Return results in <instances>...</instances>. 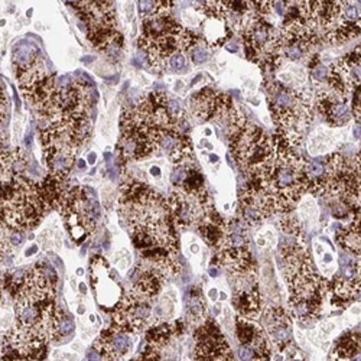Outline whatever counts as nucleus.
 I'll return each instance as SVG.
<instances>
[{
  "label": "nucleus",
  "mask_w": 361,
  "mask_h": 361,
  "mask_svg": "<svg viewBox=\"0 0 361 361\" xmlns=\"http://www.w3.org/2000/svg\"><path fill=\"white\" fill-rule=\"evenodd\" d=\"M92 60H93L92 57H84V58H83V61H84L85 64H88V62H90V61H92Z\"/></svg>",
  "instance_id": "4c0bfd02"
},
{
  "label": "nucleus",
  "mask_w": 361,
  "mask_h": 361,
  "mask_svg": "<svg viewBox=\"0 0 361 361\" xmlns=\"http://www.w3.org/2000/svg\"><path fill=\"white\" fill-rule=\"evenodd\" d=\"M167 64L171 67L172 71L179 72V71H183V69L185 68V65H187V58H185V56H184L183 52H175L174 56L169 57V60H168Z\"/></svg>",
  "instance_id": "393cba45"
},
{
  "label": "nucleus",
  "mask_w": 361,
  "mask_h": 361,
  "mask_svg": "<svg viewBox=\"0 0 361 361\" xmlns=\"http://www.w3.org/2000/svg\"><path fill=\"white\" fill-rule=\"evenodd\" d=\"M0 299H2V287H0Z\"/></svg>",
  "instance_id": "79ce46f5"
},
{
  "label": "nucleus",
  "mask_w": 361,
  "mask_h": 361,
  "mask_svg": "<svg viewBox=\"0 0 361 361\" xmlns=\"http://www.w3.org/2000/svg\"><path fill=\"white\" fill-rule=\"evenodd\" d=\"M78 168L80 169H85V160H83V159L78 160Z\"/></svg>",
  "instance_id": "c9c22d12"
},
{
  "label": "nucleus",
  "mask_w": 361,
  "mask_h": 361,
  "mask_svg": "<svg viewBox=\"0 0 361 361\" xmlns=\"http://www.w3.org/2000/svg\"><path fill=\"white\" fill-rule=\"evenodd\" d=\"M210 160L211 162H217V160H219V158H217L215 155H210Z\"/></svg>",
  "instance_id": "e433bc0d"
},
{
  "label": "nucleus",
  "mask_w": 361,
  "mask_h": 361,
  "mask_svg": "<svg viewBox=\"0 0 361 361\" xmlns=\"http://www.w3.org/2000/svg\"><path fill=\"white\" fill-rule=\"evenodd\" d=\"M96 159H97V156H96V153H90V156H88V162H90V164H94V162H96Z\"/></svg>",
  "instance_id": "473e14b6"
},
{
  "label": "nucleus",
  "mask_w": 361,
  "mask_h": 361,
  "mask_svg": "<svg viewBox=\"0 0 361 361\" xmlns=\"http://www.w3.org/2000/svg\"><path fill=\"white\" fill-rule=\"evenodd\" d=\"M158 148L164 151L174 164H180L191 153L190 139L185 136V133L179 132L176 128L160 132Z\"/></svg>",
  "instance_id": "f8f14e48"
},
{
  "label": "nucleus",
  "mask_w": 361,
  "mask_h": 361,
  "mask_svg": "<svg viewBox=\"0 0 361 361\" xmlns=\"http://www.w3.org/2000/svg\"><path fill=\"white\" fill-rule=\"evenodd\" d=\"M185 306L188 314L192 317V319H201L205 317V302L201 295L200 287H191L185 295Z\"/></svg>",
  "instance_id": "4be33fe9"
},
{
  "label": "nucleus",
  "mask_w": 361,
  "mask_h": 361,
  "mask_svg": "<svg viewBox=\"0 0 361 361\" xmlns=\"http://www.w3.org/2000/svg\"><path fill=\"white\" fill-rule=\"evenodd\" d=\"M195 361H233L228 342L214 319H207L194 334Z\"/></svg>",
  "instance_id": "6e6552de"
},
{
  "label": "nucleus",
  "mask_w": 361,
  "mask_h": 361,
  "mask_svg": "<svg viewBox=\"0 0 361 361\" xmlns=\"http://www.w3.org/2000/svg\"><path fill=\"white\" fill-rule=\"evenodd\" d=\"M287 361H302V358H291V360H287Z\"/></svg>",
  "instance_id": "a19ab883"
},
{
  "label": "nucleus",
  "mask_w": 361,
  "mask_h": 361,
  "mask_svg": "<svg viewBox=\"0 0 361 361\" xmlns=\"http://www.w3.org/2000/svg\"><path fill=\"white\" fill-rule=\"evenodd\" d=\"M337 242L342 249L360 256V211L354 212L353 221L347 227L338 231Z\"/></svg>",
  "instance_id": "a211bd4d"
},
{
  "label": "nucleus",
  "mask_w": 361,
  "mask_h": 361,
  "mask_svg": "<svg viewBox=\"0 0 361 361\" xmlns=\"http://www.w3.org/2000/svg\"><path fill=\"white\" fill-rule=\"evenodd\" d=\"M239 358L240 361H270L272 349H270V341L263 328H260L246 344H240Z\"/></svg>",
  "instance_id": "4468645a"
},
{
  "label": "nucleus",
  "mask_w": 361,
  "mask_h": 361,
  "mask_svg": "<svg viewBox=\"0 0 361 361\" xmlns=\"http://www.w3.org/2000/svg\"><path fill=\"white\" fill-rule=\"evenodd\" d=\"M221 101V94L215 93L212 88L204 87L195 93L191 99V107L194 115L200 120H210L215 116Z\"/></svg>",
  "instance_id": "2eb2a0df"
},
{
  "label": "nucleus",
  "mask_w": 361,
  "mask_h": 361,
  "mask_svg": "<svg viewBox=\"0 0 361 361\" xmlns=\"http://www.w3.org/2000/svg\"><path fill=\"white\" fill-rule=\"evenodd\" d=\"M192 60L195 64H204L208 60V51L200 47H195L192 49Z\"/></svg>",
  "instance_id": "cd10ccee"
},
{
  "label": "nucleus",
  "mask_w": 361,
  "mask_h": 361,
  "mask_svg": "<svg viewBox=\"0 0 361 361\" xmlns=\"http://www.w3.org/2000/svg\"><path fill=\"white\" fill-rule=\"evenodd\" d=\"M269 103L279 131H296V126L312 117L311 106L302 93L282 83H275L269 90Z\"/></svg>",
  "instance_id": "423d86ee"
},
{
  "label": "nucleus",
  "mask_w": 361,
  "mask_h": 361,
  "mask_svg": "<svg viewBox=\"0 0 361 361\" xmlns=\"http://www.w3.org/2000/svg\"><path fill=\"white\" fill-rule=\"evenodd\" d=\"M36 251H38V246L33 244V246H31V247H29V249L25 251V256H26V258H31L32 255H35Z\"/></svg>",
  "instance_id": "c756f323"
},
{
  "label": "nucleus",
  "mask_w": 361,
  "mask_h": 361,
  "mask_svg": "<svg viewBox=\"0 0 361 361\" xmlns=\"http://www.w3.org/2000/svg\"><path fill=\"white\" fill-rule=\"evenodd\" d=\"M5 106H6V99H5V93L2 87H0V121L3 119V112H5Z\"/></svg>",
  "instance_id": "c85d7f7f"
},
{
  "label": "nucleus",
  "mask_w": 361,
  "mask_h": 361,
  "mask_svg": "<svg viewBox=\"0 0 361 361\" xmlns=\"http://www.w3.org/2000/svg\"><path fill=\"white\" fill-rule=\"evenodd\" d=\"M57 205L74 242L81 243L90 233L94 231L100 217V205L92 188L76 187L64 191Z\"/></svg>",
  "instance_id": "20e7f679"
},
{
  "label": "nucleus",
  "mask_w": 361,
  "mask_h": 361,
  "mask_svg": "<svg viewBox=\"0 0 361 361\" xmlns=\"http://www.w3.org/2000/svg\"><path fill=\"white\" fill-rule=\"evenodd\" d=\"M120 210L137 249L144 251L160 247L178 255L171 207L159 192L146 184L129 180L121 190Z\"/></svg>",
  "instance_id": "f257e3e1"
},
{
  "label": "nucleus",
  "mask_w": 361,
  "mask_h": 361,
  "mask_svg": "<svg viewBox=\"0 0 361 361\" xmlns=\"http://www.w3.org/2000/svg\"><path fill=\"white\" fill-rule=\"evenodd\" d=\"M230 142L234 159L247 172L266 164L275 155L272 139L258 126L244 124L242 129L230 136Z\"/></svg>",
  "instance_id": "39448f33"
},
{
  "label": "nucleus",
  "mask_w": 361,
  "mask_h": 361,
  "mask_svg": "<svg viewBox=\"0 0 361 361\" xmlns=\"http://www.w3.org/2000/svg\"><path fill=\"white\" fill-rule=\"evenodd\" d=\"M167 9H172V2H162V0H142L137 3V10L143 19H148Z\"/></svg>",
  "instance_id": "b1692460"
},
{
  "label": "nucleus",
  "mask_w": 361,
  "mask_h": 361,
  "mask_svg": "<svg viewBox=\"0 0 361 361\" xmlns=\"http://www.w3.org/2000/svg\"><path fill=\"white\" fill-rule=\"evenodd\" d=\"M208 274H210V276H212V278H215V276H219V270H217V267H210L208 269Z\"/></svg>",
  "instance_id": "7c9ffc66"
},
{
  "label": "nucleus",
  "mask_w": 361,
  "mask_h": 361,
  "mask_svg": "<svg viewBox=\"0 0 361 361\" xmlns=\"http://www.w3.org/2000/svg\"><path fill=\"white\" fill-rule=\"evenodd\" d=\"M187 172H188V165H178L171 176V183L175 185V188H179L180 185L184 184V180L187 178Z\"/></svg>",
  "instance_id": "a878e982"
},
{
  "label": "nucleus",
  "mask_w": 361,
  "mask_h": 361,
  "mask_svg": "<svg viewBox=\"0 0 361 361\" xmlns=\"http://www.w3.org/2000/svg\"><path fill=\"white\" fill-rule=\"evenodd\" d=\"M74 327H76V324H74V319H72V317H69L68 314H64L60 308L57 318H56V322H53L52 338L53 339L65 338L69 334H72V331H74Z\"/></svg>",
  "instance_id": "5701e85b"
},
{
  "label": "nucleus",
  "mask_w": 361,
  "mask_h": 361,
  "mask_svg": "<svg viewBox=\"0 0 361 361\" xmlns=\"http://www.w3.org/2000/svg\"><path fill=\"white\" fill-rule=\"evenodd\" d=\"M328 72H330V69L325 67L324 64H317V65H314L312 67V71H311V76H312V78L315 80V81H318V83H322L324 80H327V77H328Z\"/></svg>",
  "instance_id": "bb28decb"
},
{
  "label": "nucleus",
  "mask_w": 361,
  "mask_h": 361,
  "mask_svg": "<svg viewBox=\"0 0 361 361\" xmlns=\"http://www.w3.org/2000/svg\"><path fill=\"white\" fill-rule=\"evenodd\" d=\"M151 301L152 299L136 292L135 289L124 294L115 310L112 328L128 334H136L146 328L152 317Z\"/></svg>",
  "instance_id": "0eeeda50"
},
{
  "label": "nucleus",
  "mask_w": 361,
  "mask_h": 361,
  "mask_svg": "<svg viewBox=\"0 0 361 361\" xmlns=\"http://www.w3.org/2000/svg\"><path fill=\"white\" fill-rule=\"evenodd\" d=\"M210 296L212 298V299H215V291H211V294H210Z\"/></svg>",
  "instance_id": "58836bf2"
},
{
  "label": "nucleus",
  "mask_w": 361,
  "mask_h": 361,
  "mask_svg": "<svg viewBox=\"0 0 361 361\" xmlns=\"http://www.w3.org/2000/svg\"><path fill=\"white\" fill-rule=\"evenodd\" d=\"M25 242L24 231L15 230L0 220V255H8L12 249L19 247Z\"/></svg>",
  "instance_id": "aec40b11"
},
{
  "label": "nucleus",
  "mask_w": 361,
  "mask_h": 361,
  "mask_svg": "<svg viewBox=\"0 0 361 361\" xmlns=\"http://www.w3.org/2000/svg\"><path fill=\"white\" fill-rule=\"evenodd\" d=\"M90 137L87 116L49 117L41 131L44 160L52 176L64 179L74 165L76 153Z\"/></svg>",
  "instance_id": "f03ea898"
},
{
  "label": "nucleus",
  "mask_w": 361,
  "mask_h": 361,
  "mask_svg": "<svg viewBox=\"0 0 361 361\" xmlns=\"http://www.w3.org/2000/svg\"><path fill=\"white\" fill-rule=\"evenodd\" d=\"M317 106L321 115L331 126L346 124L351 117V108L349 104V96L338 94L333 90L321 93Z\"/></svg>",
  "instance_id": "9b49d317"
},
{
  "label": "nucleus",
  "mask_w": 361,
  "mask_h": 361,
  "mask_svg": "<svg viewBox=\"0 0 361 361\" xmlns=\"http://www.w3.org/2000/svg\"><path fill=\"white\" fill-rule=\"evenodd\" d=\"M227 48H228L230 52H236L237 51V45L236 44H230Z\"/></svg>",
  "instance_id": "72a5a7b5"
},
{
  "label": "nucleus",
  "mask_w": 361,
  "mask_h": 361,
  "mask_svg": "<svg viewBox=\"0 0 361 361\" xmlns=\"http://www.w3.org/2000/svg\"><path fill=\"white\" fill-rule=\"evenodd\" d=\"M12 61L16 68V76H19L42 62V57L35 44L29 41H19L13 47Z\"/></svg>",
  "instance_id": "ddd939ff"
},
{
  "label": "nucleus",
  "mask_w": 361,
  "mask_h": 361,
  "mask_svg": "<svg viewBox=\"0 0 361 361\" xmlns=\"http://www.w3.org/2000/svg\"><path fill=\"white\" fill-rule=\"evenodd\" d=\"M228 32L230 29L223 19H219V17H208L205 33L211 47H219L224 44V41H227L228 38Z\"/></svg>",
  "instance_id": "412c9836"
},
{
  "label": "nucleus",
  "mask_w": 361,
  "mask_h": 361,
  "mask_svg": "<svg viewBox=\"0 0 361 361\" xmlns=\"http://www.w3.org/2000/svg\"><path fill=\"white\" fill-rule=\"evenodd\" d=\"M80 289H81L83 292H85V285H80Z\"/></svg>",
  "instance_id": "ea45409f"
},
{
  "label": "nucleus",
  "mask_w": 361,
  "mask_h": 361,
  "mask_svg": "<svg viewBox=\"0 0 361 361\" xmlns=\"http://www.w3.org/2000/svg\"><path fill=\"white\" fill-rule=\"evenodd\" d=\"M175 335L174 333V327L164 321H155L152 325L148 327L146 331V341L148 346L156 349V350H162L165 349L169 341L172 339V337Z\"/></svg>",
  "instance_id": "6ab92c4d"
},
{
  "label": "nucleus",
  "mask_w": 361,
  "mask_h": 361,
  "mask_svg": "<svg viewBox=\"0 0 361 361\" xmlns=\"http://www.w3.org/2000/svg\"><path fill=\"white\" fill-rule=\"evenodd\" d=\"M48 207L42 190L22 175L0 187V220L15 230L38 226Z\"/></svg>",
  "instance_id": "7ed1b4c3"
},
{
  "label": "nucleus",
  "mask_w": 361,
  "mask_h": 361,
  "mask_svg": "<svg viewBox=\"0 0 361 361\" xmlns=\"http://www.w3.org/2000/svg\"><path fill=\"white\" fill-rule=\"evenodd\" d=\"M233 305L240 317L251 321L263 312V299L255 270L236 276Z\"/></svg>",
  "instance_id": "1a4fd4ad"
},
{
  "label": "nucleus",
  "mask_w": 361,
  "mask_h": 361,
  "mask_svg": "<svg viewBox=\"0 0 361 361\" xmlns=\"http://www.w3.org/2000/svg\"><path fill=\"white\" fill-rule=\"evenodd\" d=\"M160 169L158 168V167H152L151 168V175H153V176H160Z\"/></svg>",
  "instance_id": "2f4dec72"
},
{
  "label": "nucleus",
  "mask_w": 361,
  "mask_h": 361,
  "mask_svg": "<svg viewBox=\"0 0 361 361\" xmlns=\"http://www.w3.org/2000/svg\"><path fill=\"white\" fill-rule=\"evenodd\" d=\"M31 140H32V135H31V132L26 135V137H25V143H26V146H29L31 144Z\"/></svg>",
  "instance_id": "f704fd0d"
},
{
  "label": "nucleus",
  "mask_w": 361,
  "mask_h": 361,
  "mask_svg": "<svg viewBox=\"0 0 361 361\" xmlns=\"http://www.w3.org/2000/svg\"><path fill=\"white\" fill-rule=\"evenodd\" d=\"M291 314L283 308L276 306H267L265 310V333L279 349V351H285L291 344L292 330H291Z\"/></svg>",
  "instance_id": "9d476101"
},
{
  "label": "nucleus",
  "mask_w": 361,
  "mask_h": 361,
  "mask_svg": "<svg viewBox=\"0 0 361 361\" xmlns=\"http://www.w3.org/2000/svg\"><path fill=\"white\" fill-rule=\"evenodd\" d=\"M333 361H360V333L342 335L333 350Z\"/></svg>",
  "instance_id": "f3484780"
},
{
  "label": "nucleus",
  "mask_w": 361,
  "mask_h": 361,
  "mask_svg": "<svg viewBox=\"0 0 361 361\" xmlns=\"http://www.w3.org/2000/svg\"><path fill=\"white\" fill-rule=\"evenodd\" d=\"M196 227L201 234V237L208 246L219 247L224 230V220L219 212L212 208L203 217L201 221L196 224Z\"/></svg>",
  "instance_id": "dca6fc26"
}]
</instances>
